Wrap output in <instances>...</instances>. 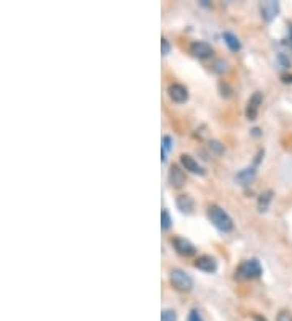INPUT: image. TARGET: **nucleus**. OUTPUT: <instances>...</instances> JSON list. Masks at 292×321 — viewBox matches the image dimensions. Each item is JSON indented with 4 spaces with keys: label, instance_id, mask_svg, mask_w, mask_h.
I'll list each match as a JSON object with an SVG mask.
<instances>
[{
    "label": "nucleus",
    "instance_id": "obj_1",
    "mask_svg": "<svg viewBox=\"0 0 292 321\" xmlns=\"http://www.w3.org/2000/svg\"><path fill=\"white\" fill-rule=\"evenodd\" d=\"M206 214H208V219H210L211 224L216 227L218 231L226 234V232H230V231L234 229L232 219H230V216L222 208H219L216 205H211L208 208V213H206Z\"/></svg>",
    "mask_w": 292,
    "mask_h": 321
},
{
    "label": "nucleus",
    "instance_id": "obj_19",
    "mask_svg": "<svg viewBox=\"0 0 292 321\" xmlns=\"http://www.w3.org/2000/svg\"><path fill=\"white\" fill-rule=\"evenodd\" d=\"M214 70H216L218 73H224V72H227V62H224V60H219V62H216V64H214Z\"/></svg>",
    "mask_w": 292,
    "mask_h": 321
},
{
    "label": "nucleus",
    "instance_id": "obj_13",
    "mask_svg": "<svg viewBox=\"0 0 292 321\" xmlns=\"http://www.w3.org/2000/svg\"><path fill=\"white\" fill-rule=\"evenodd\" d=\"M255 174H257L255 167H247V169H244V170L239 172V174H237L235 180H237V182H240L242 185H249L252 180L255 178Z\"/></svg>",
    "mask_w": 292,
    "mask_h": 321
},
{
    "label": "nucleus",
    "instance_id": "obj_20",
    "mask_svg": "<svg viewBox=\"0 0 292 321\" xmlns=\"http://www.w3.org/2000/svg\"><path fill=\"white\" fill-rule=\"evenodd\" d=\"M276 321H292V313L282 310L278 313V316H276Z\"/></svg>",
    "mask_w": 292,
    "mask_h": 321
},
{
    "label": "nucleus",
    "instance_id": "obj_7",
    "mask_svg": "<svg viewBox=\"0 0 292 321\" xmlns=\"http://www.w3.org/2000/svg\"><path fill=\"white\" fill-rule=\"evenodd\" d=\"M260 12L265 21H273L279 13V4L274 0H268V2L260 4Z\"/></svg>",
    "mask_w": 292,
    "mask_h": 321
},
{
    "label": "nucleus",
    "instance_id": "obj_21",
    "mask_svg": "<svg viewBox=\"0 0 292 321\" xmlns=\"http://www.w3.org/2000/svg\"><path fill=\"white\" fill-rule=\"evenodd\" d=\"M161 48H163V56H167V54L171 52V49H172L171 44H169V41H167L166 37L161 39Z\"/></svg>",
    "mask_w": 292,
    "mask_h": 321
},
{
    "label": "nucleus",
    "instance_id": "obj_4",
    "mask_svg": "<svg viewBox=\"0 0 292 321\" xmlns=\"http://www.w3.org/2000/svg\"><path fill=\"white\" fill-rule=\"evenodd\" d=\"M261 103H263V95H261L260 91H255V93L252 95V98L249 99L247 109H245V115H247L249 120H255V119H257Z\"/></svg>",
    "mask_w": 292,
    "mask_h": 321
},
{
    "label": "nucleus",
    "instance_id": "obj_17",
    "mask_svg": "<svg viewBox=\"0 0 292 321\" xmlns=\"http://www.w3.org/2000/svg\"><path fill=\"white\" fill-rule=\"evenodd\" d=\"M172 148H174V140H172V136L164 135V136H163V146H161V151L167 154L169 151H172Z\"/></svg>",
    "mask_w": 292,
    "mask_h": 321
},
{
    "label": "nucleus",
    "instance_id": "obj_3",
    "mask_svg": "<svg viewBox=\"0 0 292 321\" xmlns=\"http://www.w3.org/2000/svg\"><path fill=\"white\" fill-rule=\"evenodd\" d=\"M261 272H263V268H261L260 261L255 260V258L245 260L235 271L237 278H240V279H255V278L261 276Z\"/></svg>",
    "mask_w": 292,
    "mask_h": 321
},
{
    "label": "nucleus",
    "instance_id": "obj_25",
    "mask_svg": "<svg viewBox=\"0 0 292 321\" xmlns=\"http://www.w3.org/2000/svg\"><path fill=\"white\" fill-rule=\"evenodd\" d=\"M290 49H292V39H290Z\"/></svg>",
    "mask_w": 292,
    "mask_h": 321
},
{
    "label": "nucleus",
    "instance_id": "obj_23",
    "mask_svg": "<svg viewBox=\"0 0 292 321\" xmlns=\"http://www.w3.org/2000/svg\"><path fill=\"white\" fill-rule=\"evenodd\" d=\"M278 60L281 62V64H282V67H284V68H290V60H289V59H287L286 56H284V54H282V52H281V54H279V56H278Z\"/></svg>",
    "mask_w": 292,
    "mask_h": 321
},
{
    "label": "nucleus",
    "instance_id": "obj_14",
    "mask_svg": "<svg viewBox=\"0 0 292 321\" xmlns=\"http://www.w3.org/2000/svg\"><path fill=\"white\" fill-rule=\"evenodd\" d=\"M271 200H273V192L271 190H266L260 195V198H258V211L260 213H266L268 208H270Z\"/></svg>",
    "mask_w": 292,
    "mask_h": 321
},
{
    "label": "nucleus",
    "instance_id": "obj_2",
    "mask_svg": "<svg viewBox=\"0 0 292 321\" xmlns=\"http://www.w3.org/2000/svg\"><path fill=\"white\" fill-rule=\"evenodd\" d=\"M169 281H171V284L177 289V291L182 292H188L191 291V287H193V279H191L185 271H182L179 268H174L169 272Z\"/></svg>",
    "mask_w": 292,
    "mask_h": 321
},
{
    "label": "nucleus",
    "instance_id": "obj_11",
    "mask_svg": "<svg viewBox=\"0 0 292 321\" xmlns=\"http://www.w3.org/2000/svg\"><path fill=\"white\" fill-rule=\"evenodd\" d=\"M195 268H198L200 271H203V272H216V269H218V263H216V260H214L213 256L203 255V256H198V258H197Z\"/></svg>",
    "mask_w": 292,
    "mask_h": 321
},
{
    "label": "nucleus",
    "instance_id": "obj_12",
    "mask_svg": "<svg viewBox=\"0 0 292 321\" xmlns=\"http://www.w3.org/2000/svg\"><path fill=\"white\" fill-rule=\"evenodd\" d=\"M175 205H177L180 213H185V214H191L195 209V201L191 200V197H188V195H180V197H177Z\"/></svg>",
    "mask_w": 292,
    "mask_h": 321
},
{
    "label": "nucleus",
    "instance_id": "obj_8",
    "mask_svg": "<svg viewBox=\"0 0 292 321\" xmlns=\"http://www.w3.org/2000/svg\"><path fill=\"white\" fill-rule=\"evenodd\" d=\"M190 54L197 59H208L213 56V48L205 41H195L190 45Z\"/></svg>",
    "mask_w": 292,
    "mask_h": 321
},
{
    "label": "nucleus",
    "instance_id": "obj_16",
    "mask_svg": "<svg viewBox=\"0 0 292 321\" xmlns=\"http://www.w3.org/2000/svg\"><path fill=\"white\" fill-rule=\"evenodd\" d=\"M161 227H163V231H169L172 227V217L167 209L161 211Z\"/></svg>",
    "mask_w": 292,
    "mask_h": 321
},
{
    "label": "nucleus",
    "instance_id": "obj_24",
    "mask_svg": "<svg viewBox=\"0 0 292 321\" xmlns=\"http://www.w3.org/2000/svg\"><path fill=\"white\" fill-rule=\"evenodd\" d=\"M282 81H284V83H292V75H290V76L284 75V76H282Z\"/></svg>",
    "mask_w": 292,
    "mask_h": 321
},
{
    "label": "nucleus",
    "instance_id": "obj_6",
    "mask_svg": "<svg viewBox=\"0 0 292 321\" xmlns=\"http://www.w3.org/2000/svg\"><path fill=\"white\" fill-rule=\"evenodd\" d=\"M167 180H169V185L174 187V189H180V187H183V185H185V182H187L183 170L179 166H175V164H172L171 169H169Z\"/></svg>",
    "mask_w": 292,
    "mask_h": 321
},
{
    "label": "nucleus",
    "instance_id": "obj_18",
    "mask_svg": "<svg viewBox=\"0 0 292 321\" xmlns=\"http://www.w3.org/2000/svg\"><path fill=\"white\" fill-rule=\"evenodd\" d=\"M161 321H177V313L174 310H164L161 313Z\"/></svg>",
    "mask_w": 292,
    "mask_h": 321
},
{
    "label": "nucleus",
    "instance_id": "obj_22",
    "mask_svg": "<svg viewBox=\"0 0 292 321\" xmlns=\"http://www.w3.org/2000/svg\"><path fill=\"white\" fill-rule=\"evenodd\" d=\"M188 321H203L202 315H200L198 310H191L190 315H188Z\"/></svg>",
    "mask_w": 292,
    "mask_h": 321
},
{
    "label": "nucleus",
    "instance_id": "obj_15",
    "mask_svg": "<svg viewBox=\"0 0 292 321\" xmlns=\"http://www.w3.org/2000/svg\"><path fill=\"white\" fill-rule=\"evenodd\" d=\"M222 37H224V41H226V44H227V48H229L230 51H232V52L240 51L242 44H240L239 37H237L235 34H232V33H229V31H226V33L222 34Z\"/></svg>",
    "mask_w": 292,
    "mask_h": 321
},
{
    "label": "nucleus",
    "instance_id": "obj_5",
    "mask_svg": "<svg viewBox=\"0 0 292 321\" xmlns=\"http://www.w3.org/2000/svg\"><path fill=\"white\" fill-rule=\"evenodd\" d=\"M167 95L174 103H185L188 99V89L180 83H172V84H169Z\"/></svg>",
    "mask_w": 292,
    "mask_h": 321
},
{
    "label": "nucleus",
    "instance_id": "obj_10",
    "mask_svg": "<svg viewBox=\"0 0 292 321\" xmlns=\"http://www.w3.org/2000/svg\"><path fill=\"white\" fill-rule=\"evenodd\" d=\"M180 164H182L183 169L191 172V174H198V175H205L206 174L205 169L198 164V161H195L190 154H182L180 156Z\"/></svg>",
    "mask_w": 292,
    "mask_h": 321
},
{
    "label": "nucleus",
    "instance_id": "obj_9",
    "mask_svg": "<svg viewBox=\"0 0 292 321\" xmlns=\"http://www.w3.org/2000/svg\"><path fill=\"white\" fill-rule=\"evenodd\" d=\"M172 245L175 248V252L182 256H191L197 253V248L193 244H190L187 239H182V237H175L172 240Z\"/></svg>",
    "mask_w": 292,
    "mask_h": 321
}]
</instances>
